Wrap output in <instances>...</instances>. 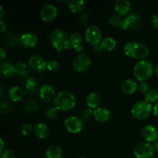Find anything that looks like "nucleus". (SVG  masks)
Listing matches in <instances>:
<instances>
[{
    "instance_id": "nucleus-18",
    "label": "nucleus",
    "mask_w": 158,
    "mask_h": 158,
    "mask_svg": "<svg viewBox=\"0 0 158 158\" xmlns=\"http://www.w3.org/2000/svg\"><path fill=\"white\" fill-rule=\"evenodd\" d=\"M69 42L71 47L73 48L77 52H83L85 47L83 45V39L82 35L79 32H74L69 35Z\"/></svg>"
},
{
    "instance_id": "nucleus-33",
    "label": "nucleus",
    "mask_w": 158,
    "mask_h": 158,
    "mask_svg": "<svg viewBox=\"0 0 158 158\" xmlns=\"http://www.w3.org/2000/svg\"><path fill=\"white\" fill-rule=\"evenodd\" d=\"M16 154L12 149H6L0 154V158H15Z\"/></svg>"
},
{
    "instance_id": "nucleus-11",
    "label": "nucleus",
    "mask_w": 158,
    "mask_h": 158,
    "mask_svg": "<svg viewBox=\"0 0 158 158\" xmlns=\"http://www.w3.org/2000/svg\"><path fill=\"white\" fill-rule=\"evenodd\" d=\"M29 64L33 70L37 72H43L47 69V62L40 55L34 54L29 59Z\"/></svg>"
},
{
    "instance_id": "nucleus-35",
    "label": "nucleus",
    "mask_w": 158,
    "mask_h": 158,
    "mask_svg": "<svg viewBox=\"0 0 158 158\" xmlns=\"http://www.w3.org/2000/svg\"><path fill=\"white\" fill-rule=\"evenodd\" d=\"M151 23L154 29H158V13H155L151 16Z\"/></svg>"
},
{
    "instance_id": "nucleus-42",
    "label": "nucleus",
    "mask_w": 158,
    "mask_h": 158,
    "mask_svg": "<svg viewBox=\"0 0 158 158\" xmlns=\"http://www.w3.org/2000/svg\"><path fill=\"white\" fill-rule=\"evenodd\" d=\"M154 150H155V151L158 152V140H157V141H156L155 143H154Z\"/></svg>"
},
{
    "instance_id": "nucleus-4",
    "label": "nucleus",
    "mask_w": 158,
    "mask_h": 158,
    "mask_svg": "<svg viewBox=\"0 0 158 158\" xmlns=\"http://www.w3.org/2000/svg\"><path fill=\"white\" fill-rule=\"evenodd\" d=\"M154 66L151 61L147 60L137 62L134 66V76L140 82L147 81L154 73Z\"/></svg>"
},
{
    "instance_id": "nucleus-32",
    "label": "nucleus",
    "mask_w": 158,
    "mask_h": 158,
    "mask_svg": "<svg viewBox=\"0 0 158 158\" xmlns=\"http://www.w3.org/2000/svg\"><path fill=\"white\" fill-rule=\"evenodd\" d=\"M59 110L55 106H52V107H49V109L46 110V115L48 118L50 119H56L58 116Z\"/></svg>"
},
{
    "instance_id": "nucleus-28",
    "label": "nucleus",
    "mask_w": 158,
    "mask_h": 158,
    "mask_svg": "<svg viewBox=\"0 0 158 158\" xmlns=\"http://www.w3.org/2000/svg\"><path fill=\"white\" fill-rule=\"evenodd\" d=\"M123 19H122L120 15H114L108 19V23H109L110 25L114 26V27L119 28L120 27V23H121L122 21H123Z\"/></svg>"
},
{
    "instance_id": "nucleus-12",
    "label": "nucleus",
    "mask_w": 158,
    "mask_h": 158,
    "mask_svg": "<svg viewBox=\"0 0 158 158\" xmlns=\"http://www.w3.org/2000/svg\"><path fill=\"white\" fill-rule=\"evenodd\" d=\"M142 137L148 143H155L158 140V131L153 125H146L142 128Z\"/></svg>"
},
{
    "instance_id": "nucleus-9",
    "label": "nucleus",
    "mask_w": 158,
    "mask_h": 158,
    "mask_svg": "<svg viewBox=\"0 0 158 158\" xmlns=\"http://www.w3.org/2000/svg\"><path fill=\"white\" fill-rule=\"evenodd\" d=\"M64 127L68 132L71 134H78L83 128V122L82 119L76 116H70L65 119Z\"/></svg>"
},
{
    "instance_id": "nucleus-17",
    "label": "nucleus",
    "mask_w": 158,
    "mask_h": 158,
    "mask_svg": "<svg viewBox=\"0 0 158 158\" xmlns=\"http://www.w3.org/2000/svg\"><path fill=\"white\" fill-rule=\"evenodd\" d=\"M19 42L26 47H34L38 43V37L32 32H26L19 37Z\"/></svg>"
},
{
    "instance_id": "nucleus-14",
    "label": "nucleus",
    "mask_w": 158,
    "mask_h": 158,
    "mask_svg": "<svg viewBox=\"0 0 158 158\" xmlns=\"http://www.w3.org/2000/svg\"><path fill=\"white\" fill-rule=\"evenodd\" d=\"M94 118L99 123H106L111 118V112L104 106H99L94 110Z\"/></svg>"
},
{
    "instance_id": "nucleus-23",
    "label": "nucleus",
    "mask_w": 158,
    "mask_h": 158,
    "mask_svg": "<svg viewBox=\"0 0 158 158\" xmlns=\"http://www.w3.org/2000/svg\"><path fill=\"white\" fill-rule=\"evenodd\" d=\"M101 51L105 52H111L114 50L117 46V41L114 38L110 36H106L103 38L101 42L99 44Z\"/></svg>"
},
{
    "instance_id": "nucleus-37",
    "label": "nucleus",
    "mask_w": 158,
    "mask_h": 158,
    "mask_svg": "<svg viewBox=\"0 0 158 158\" xmlns=\"http://www.w3.org/2000/svg\"><path fill=\"white\" fill-rule=\"evenodd\" d=\"M0 26H1V32L3 33L6 31L7 29V26H6V23L3 20H0Z\"/></svg>"
},
{
    "instance_id": "nucleus-2",
    "label": "nucleus",
    "mask_w": 158,
    "mask_h": 158,
    "mask_svg": "<svg viewBox=\"0 0 158 158\" xmlns=\"http://www.w3.org/2000/svg\"><path fill=\"white\" fill-rule=\"evenodd\" d=\"M50 43L58 53L71 48L69 35L63 29L57 28L52 31L50 34Z\"/></svg>"
},
{
    "instance_id": "nucleus-41",
    "label": "nucleus",
    "mask_w": 158,
    "mask_h": 158,
    "mask_svg": "<svg viewBox=\"0 0 158 158\" xmlns=\"http://www.w3.org/2000/svg\"><path fill=\"white\" fill-rule=\"evenodd\" d=\"M0 19L2 20L3 17H4V10H3V8L2 6H0Z\"/></svg>"
},
{
    "instance_id": "nucleus-3",
    "label": "nucleus",
    "mask_w": 158,
    "mask_h": 158,
    "mask_svg": "<svg viewBox=\"0 0 158 158\" xmlns=\"http://www.w3.org/2000/svg\"><path fill=\"white\" fill-rule=\"evenodd\" d=\"M77 103V99L70 91L63 90L56 95L53 100V104L59 111L71 110Z\"/></svg>"
},
{
    "instance_id": "nucleus-27",
    "label": "nucleus",
    "mask_w": 158,
    "mask_h": 158,
    "mask_svg": "<svg viewBox=\"0 0 158 158\" xmlns=\"http://www.w3.org/2000/svg\"><path fill=\"white\" fill-rule=\"evenodd\" d=\"M144 100L150 103H156L158 102V89L151 88L144 95Z\"/></svg>"
},
{
    "instance_id": "nucleus-13",
    "label": "nucleus",
    "mask_w": 158,
    "mask_h": 158,
    "mask_svg": "<svg viewBox=\"0 0 158 158\" xmlns=\"http://www.w3.org/2000/svg\"><path fill=\"white\" fill-rule=\"evenodd\" d=\"M124 22L127 26V29L135 30V29H139L141 26L142 19L139 14L133 12V13H130L124 19Z\"/></svg>"
},
{
    "instance_id": "nucleus-20",
    "label": "nucleus",
    "mask_w": 158,
    "mask_h": 158,
    "mask_svg": "<svg viewBox=\"0 0 158 158\" xmlns=\"http://www.w3.org/2000/svg\"><path fill=\"white\" fill-rule=\"evenodd\" d=\"M100 103H101V97L99 93L90 92L88 94L86 97V103L89 109H97L99 107Z\"/></svg>"
},
{
    "instance_id": "nucleus-26",
    "label": "nucleus",
    "mask_w": 158,
    "mask_h": 158,
    "mask_svg": "<svg viewBox=\"0 0 158 158\" xmlns=\"http://www.w3.org/2000/svg\"><path fill=\"white\" fill-rule=\"evenodd\" d=\"M66 3L69 10L73 13H80L85 10V2L83 0H69Z\"/></svg>"
},
{
    "instance_id": "nucleus-24",
    "label": "nucleus",
    "mask_w": 158,
    "mask_h": 158,
    "mask_svg": "<svg viewBox=\"0 0 158 158\" xmlns=\"http://www.w3.org/2000/svg\"><path fill=\"white\" fill-rule=\"evenodd\" d=\"M9 99L13 102H19L23 99L25 96V91L22 87L18 86H12L8 92Z\"/></svg>"
},
{
    "instance_id": "nucleus-19",
    "label": "nucleus",
    "mask_w": 158,
    "mask_h": 158,
    "mask_svg": "<svg viewBox=\"0 0 158 158\" xmlns=\"http://www.w3.org/2000/svg\"><path fill=\"white\" fill-rule=\"evenodd\" d=\"M34 132L40 139H46L50 135V128L46 123L39 122L34 125Z\"/></svg>"
},
{
    "instance_id": "nucleus-8",
    "label": "nucleus",
    "mask_w": 158,
    "mask_h": 158,
    "mask_svg": "<svg viewBox=\"0 0 158 158\" xmlns=\"http://www.w3.org/2000/svg\"><path fill=\"white\" fill-rule=\"evenodd\" d=\"M154 145L148 142L138 143L134 149V154L137 158H151L154 156Z\"/></svg>"
},
{
    "instance_id": "nucleus-36",
    "label": "nucleus",
    "mask_w": 158,
    "mask_h": 158,
    "mask_svg": "<svg viewBox=\"0 0 158 158\" xmlns=\"http://www.w3.org/2000/svg\"><path fill=\"white\" fill-rule=\"evenodd\" d=\"M15 66H16L17 69H18L19 73L26 71V63H23V62H19V63L15 65Z\"/></svg>"
},
{
    "instance_id": "nucleus-1",
    "label": "nucleus",
    "mask_w": 158,
    "mask_h": 158,
    "mask_svg": "<svg viewBox=\"0 0 158 158\" xmlns=\"http://www.w3.org/2000/svg\"><path fill=\"white\" fill-rule=\"evenodd\" d=\"M123 52L127 56L135 60H143L149 56L150 49L147 45L135 41H129L123 46Z\"/></svg>"
},
{
    "instance_id": "nucleus-31",
    "label": "nucleus",
    "mask_w": 158,
    "mask_h": 158,
    "mask_svg": "<svg viewBox=\"0 0 158 158\" xmlns=\"http://www.w3.org/2000/svg\"><path fill=\"white\" fill-rule=\"evenodd\" d=\"M60 68V63L57 60H52L47 62V68L46 69L51 72H56Z\"/></svg>"
},
{
    "instance_id": "nucleus-15",
    "label": "nucleus",
    "mask_w": 158,
    "mask_h": 158,
    "mask_svg": "<svg viewBox=\"0 0 158 158\" xmlns=\"http://www.w3.org/2000/svg\"><path fill=\"white\" fill-rule=\"evenodd\" d=\"M39 96L44 101H50L56 97V90L49 84H43L39 89Z\"/></svg>"
},
{
    "instance_id": "nucleus-34",
    "label": "nucleus",
    "mask_w": 158,
    "mask_h": 158,
    "mask_svg": "<svg viewBox=\"0 0 158 158\" xmlns=\"http://www.w3.org/2000/svg\"><path fill=\"white\" fill-rule=\"evenodd\" d=\"M138 89L141 93L147 94V93H148L150 89L149 83H147V81L140 82V83H139V85H138Z\"/></svg>"
},
{
    "instance_id": "nucleus-22",
    "label": "nucleus",
    "mask_w": 158,
    "mask_h": 158,
    "mask_svg": "<svg viewBox=\"0 0 158 158\" xmlns=\"http://www.w3.org/2000/svg\"><path fill=\"white\" fill-rule=\"evenodd\" d=\"M0 71L2 74L3 77L6 78L15 77L16 74L19 73V71L17 69L15 65L12 64L10 63H3L0 66Z\"/></svg>"
},
{
    "instance_id": "nucleus-30",
    "label": "nucleus",
    "mask_w": 158,
    "mask_h": 158,
    "mask_svg": "<svg viewBox=\"0 0 158 158\" xmlns=\"http://www.w3.org/2000/svg\"><path fill=\"white\" fill-rule=\"evenodd\" d=\"M25 86H26V89H29V90H32V89H34L35 87H36L37 82L34 77H29V78H27L26 80V82H25Z\"/></svg>"
},
{
    "instance_id": "nucleus-25",
    "label": "nucleus",
    "mask_w": 158,
    "mask_h": 158,
    "mask_svg": "<svg viewBox=\"0 0 158 158\" xmlns=\"http://www.w3.org/2000/svg\"><path fill=\"white\" fill-rule=\"evenodd\" d=\"M45 154L46 158H62L63 151L59 145L52 144L46 148Z\"/></svg>"
},
{
    "instance_id": "nucleus-39",
    "label": "nucleus",
    "mask_w": 158,
    "mask_h": 158,
    "mask_svg": "<svg viewBox=\"0 0 158 158\" xmlns=\"http://www.w3.org/2000/svg\"><path fill=\"white\" fill-rule=\"evenodd\" d=\"M6 52H5V50L2 48H1V49H0V60H1V61H2V60L6 58Z\"/></svg>"
},
{
    "instance_id": "nucleus-16",
    "label": "nucleus",
    "mask_w": 158,
    "mask_h": 158,
    "mask_svg": "<svg viewBox=\"0 0 158 158\" xmlns=\"http://www.w3.org/2000/svg\"><path fill=\"white\" fill-rule=\"evenodd\" d=\"M114 9L120 15L127 16L131 10V3L128 0H117L114 3Z\"/></svg>"
},
{
    "instance_id": "nucleus-38",
    "label": "nucleus",
    "mask_w": 158,
    "mask_h": 158,
    "mask_svg": "<svg viewBox=\"0 0 158 158\" xmlns=\"http://www.w3.org/2000/svg\"><path fill=\"white\" fill-rule=\"evenodd\" d=\"M153 114L157 118H158V102H157L153 106Z\"/></svg>"
},
{
    "instance_id": "nucleus-7",
    "label": "nucleus",
    "mask_w": 158,
    "mask_h": 158,
    "mask_svg": "<svg viewBox=\"0 0 158 158\" xmlns=\"http://www.w3.org/2000/svg\"><path fill=\"white\" fill-rule=\"evenodd\" d=\"M84 35L86 42L94 46L99 45L103 40L101 29L96 25H91L88 26L85 31Z\"/></svg>"
},
{
    "instance_id": "nucleus-5",
    "label": "nucleus",
    "mask_w": 158,
    "mask_h": 158,
    "mask_svg": "<svg viewBox=\"0 0 158 158\" xmlns=\"http://www.w3.org/2000/svg\"><path fill=\"white\" fill-rule=\"evenodd\" d=\"M153 105L145 100L137 101L131 108V114L135 119L143 120L148 118L153 112Z\"/></svg>"
},
{
    "instance_id": "nucleus-44",
    "label": "nucleus",
    "mask_w": 158,
    "mask_h": 158,
    "mask_svg": "<svg viewBox=\"0 0 158 158\" xmlns=\"http://www.w3.org/2000/svg\"><path fill=\"white\" fill-rule=\"evenodd\" d=\"M79 158H86V157H79Z\"/></svg>"
},
{
    "instance_id": "nucleus-21",
    "label": "nucleus",
    "mask_w": 158,
    "mask_h": 158,
    "mask_svg": "<svg viewBox=\"0 0 158 158\" xmlns=\"http://www.w3.org/2000/svg\"><path fill=\"white\" fill-rule=\"evenodd\" d=\"M138 88L137 81L134 79H127L122 82L120 89L122 92L126 94H133Z\"/></svg>"
},
{
    "instance_id": "nucleus-43",
    "label": "nucleus",
    "mask_w": 158,
    "mask_h": 158,
    "mask_svg": "<svg viewBox=\"0 0 158 158\" xmlns=\"http://www.w3.org/2000/svg\"><path fill=\"white\" fill-rule=\"evenodd\" d=\"M154 74L158 77V65L156 66L155 68H154Z\"/></svg>"
},
{
    "instance_id": "nucleus-40",
    "label": "nucleus",
    "mask_w": 158,
    "mask_h": 158,
    "mask_svg": "<svg viewBox=\"0 0 158 158\" xmlns=\"http://www.w3.org/2000/svg\"><path fill=\"white\" fill-rule=\"evenodd\" d=\"M5 143L2 138H0V154L5 151Z\"/></svg>"
},
{
    "instance_id": "nucleus-10",
    "label": "nucleus",
    "mask_w": 158,
    "mask_h": 158,
    "mask_svg": "<svg viewBox=\"0 0 158 158\" xmlns=\"http://www.w3.org/2000/svg\"><path fill=\"white\" fill-rule=\"evenodd\" d=\"M57 13H58V9L56 6L52 4H46L42 7L40 10V17L42 20H43L46 23L52 22L56 18Z\"/></svg>"
},
{
    "instance_id": "nucleus-29",
    "label": "nucleus",
    "mask_w": 158,
    "mask_h": 158,
    "mask_svg": "<svg viewBox=\"0 0 158 158\" xmlns=\"http://www.w3.org/2000/svg\"><path fill=\"white\" fill-rule=\"evenodd\" d=\"M34 131V127L32 126L31 123H26V124L23 125L20 130V132L25 137L29 136Z\"/></svg>"
},
{
    "instance_id": "nucleus-6",
    "label": "nucleus",
    "mask_w": 158,
    "mask_h": 158,
    "mask_svg": "<svg viewBox=\"0 0 158 158\" xmlns=\"http://www.w3.org/2000/svg\"><path fill=\"white\" fill-rule=\"evenodd\" d=\"M91 58L88 54L80 53L73 62V69L77 73H85L90 68Z\"/></svg>"
}]
</instances>
